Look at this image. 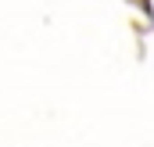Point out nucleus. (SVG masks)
Listing matches in <instances>:
<instances>
[]
</instances>
